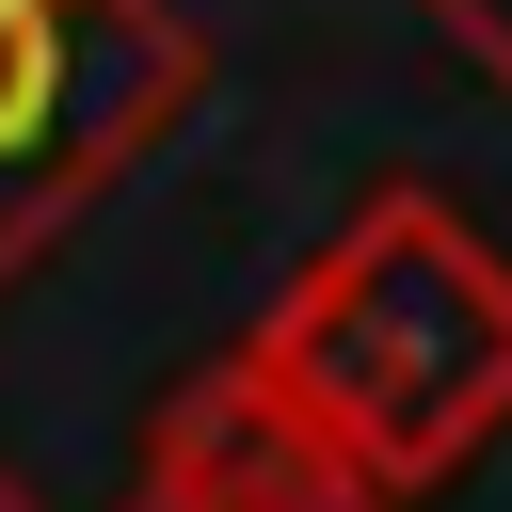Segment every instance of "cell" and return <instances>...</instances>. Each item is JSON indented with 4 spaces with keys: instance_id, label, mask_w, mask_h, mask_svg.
<instances>
[{
    "instance_id": "6da1fadb",
    "label": "cell",
    "mask_w": 512,
    "mask_h": 512,
    "mask_svg": "<svg viewBox=\"0 0 512 512\" xmlns=\"http://www.w3.org/2000/svg\"><path fill=\"white\" fill-rule=\"evenodd\" d=\"M240 368L336 464H368L384 496H432L512 432V256L432 176H384L288 272V304L240 336Z\"/></svg>"
},
{
    "instance_id": "7a4b0ae2",
    "label": "cell",
    "mask_w": 512,
    "mask_h": 512,
    "mask_svg": "<svg viewBox=\"0 0 512 512\" xmlns=\"http://www.w3.org/2000/svg\"><path fill=\"white\" fill-rule=\"evenodd\" d=\"M208 16L192 0H0V288L192 128Z\"/></svg>"
},
{
    "instance_id": "3957f363",
    "label": "cell",
    "mask_w": 512,
    "mask_h": 512,
    "mask_svg": "<svg viewBox=\"0 0 512 512\" xmlns=\"http://www.w3.org/2000/svg\"><path fill=\"white\" fill-rule=\"evenodd\" d=\"M144 480H176L192 512H416V496H384L368 464H336L240 352H208L176 400H160V432H144Z\"/></svg>"
},
{
    "instance_id": "277c9868",
    "label": "cell",
    "mask_w": 512,
    "mask_h": 512,
    "mask_svg": "<svg viewBox=\"0 0 512 512\" xmlns=\"http://www.w3.org/2000/svg\"><path fill=\"white\" fill-rule=\"evenodd\" d=\"M432 32H448V64L480 80V96H512V0H416Z\"/></svg>"
},
{
    "instance_id": "5b68a950",
    "label": "cell",
    "mask_w": 512,
    "mask_h": 512,
    "mask_svg": "<svg viewBox=\"0 0 512 512\" xmlns=\"http://www.w3.org/2000/svg\"><path fill=\"white\" fill-rule=\"evenodd\" d=\"M128 512H192V496H176V480H128Z\"/></svg>"
},
{
    "instance_id": "8992f818",
    "label": "cell",
    "mask_w": 512,
    "mask_h": 512,
    "mask_svg": "<svg viewBox=\"0 0 512 512\" xmlns=\"http://www.w3.org/2000/svg\"><path fill=\"white\" fill-rule=\"evenodd\" d=\"M0 512H32V496H16V464H0Z\"/></svg>"
}]
</instances>
